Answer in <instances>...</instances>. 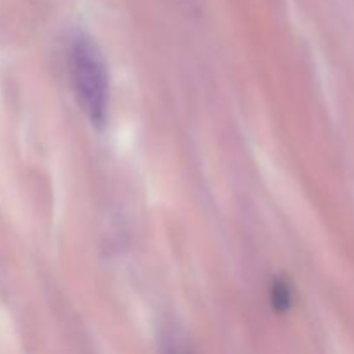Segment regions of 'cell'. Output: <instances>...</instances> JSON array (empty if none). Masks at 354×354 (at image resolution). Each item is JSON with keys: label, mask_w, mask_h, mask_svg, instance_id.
I'll list each match as a JSON object with an SVG mask.
<instances>
[{"label": "cell", "mask_w": 354, "mask_h": 354, "mask_svg": "<svg viewBox=\"0 0 354 354\" xmlns=\"http://www.w3.org/2000/svg\"><path fill=\"white\" fill-rule=\"evenodd\" d=\"M73 90L93 127H102L109 111V75L97 45L85 35H75L68 48Z\"/></svg>", "instance_id": "6da1fadb"}, {"label": "cell", "mask_w": 354, "mask_h": 354, "mask_svg": "<svg viewBox=\"0 0 354 354\" xmlns=\"http://www.w3.org/2000/svg\"><path fill=\"white\" fill-rule=\"evenodd\" d=\"M290 301H292V292H290L289 286L282 280L273 283L272 287V304L277 310L283 311L290 306Z\"/></svg>", "instance_id": "7a4b0ae2"}, {"label": "cell", "mask_w": 354, "mask_h": 354, "mask_svg": "<svg viewBox=\"0 0 354 354\" xmlns=\"http://www.w3.org/2000/svg\"><path fill=\"white\" fill-rule=\"evenodd\" d=\"M162 354H189V351H187V349L183 348L178 341H175V339H169V341H166L165 351H162Z\"/></svg>", "instance_id": "3957f363"}]
</instances>
